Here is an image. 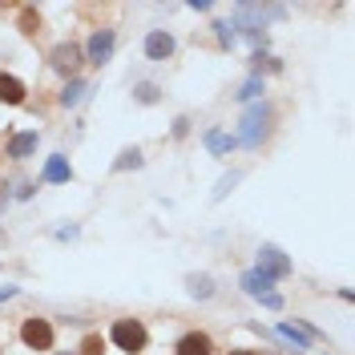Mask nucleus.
I'll list each match as a JSON object with an SVG mask.
<instances>
[{"instance_id":"3","label":"nucleus","mask_w":355,"mask_h":355,"mask_svg":"<svg viewBox=\"0 0 355 355\" xmlns=\"http://www.w3.org/2000/svg\"><path fill=\"white\" fill-rule=\"evenodd\" d=\"M21 339H24L28 352H49L53 347V323L49 319H24Z\"/></svg>"},{"instance_id":"13","label":"nucleus","mask_w":355,"mask_h":355,"mask_svg":"<svg viewBox=\"0 0 355 355\" xmlns=\"http://www.w3.org/2000/svg\"><path fill=\"white\" fill-rule=\"evenodd\" d=\"M243 287L250 291V295H259V299H263L266 287H270V279H266V275H259V270H250V275H243Z\"/></svg>"},{"instance_id":"1","label":"nucleus","mask_w":355,"mask_h":355,"mask_svg":"<svg viewBox=\"0 0 355 355\" xmlns=\"http://www.w3.org/2000/svg\"><path fill=\"white\" fill-rule=\"evenodd\" d=\"M110 339L121 347V352L137 355V352H146L150 331H146V323H141V319H117V323H113V331H110Z\"/></svg>"},{"instance_id":"15","label":"nucleus","mask_w":355,"mask_h":355,"mask_svg":"<svg viewBox=\"0 0 355 355\" xmlns=\"http://www.w3.org/2000/svg\"><path fill=\"white\" fill-rule=\"evenodd\" d=\"M21 33L24 37H37V33H41V17H37L33 8H24L21 12Z\"/></svg>"},{"instance_id":"23","label":"nucleus","mask_w":355,"mask_h":355,"mask_svg":"<svg viewBox=\"0 0 355 355\" xmlns=\"http://www.w3.org/2000/svg\"><path fill=\"white\" fill-rule=\"evenodd\" d=\"M12 295H17V287H4V291H0V303H4V299H12Z\"/></svg>"},{"instance_id":"20","label":"nucleus","mask_w":355,"mask_h":355,"mask_svg":"<svg viewBox=\"0 0 355 355\" xmlns=\"http://www.w3.org/2000/svg\"><path fill=\"white\" fill-rule=\"evenodd\" d=\"M137 97L150 105V101H157V89H154V85H141V89H137Z\"/></svg>"},{"instance_id":"26","label":"nucleus","mask_w":355,"mask_h":355,"mask_svg":"<svg viewBox=\"0 0 355 355\" xmlns=\"http://www.w3.org/2000/svg\"><path fill=\"white\" fill-rule=\"evenodd\" d=\"M0 355H4V347H0Z\"/></svg>"},{"instance_id":"19","label":"nucleus","mask_w":355,"mask_h":355,"mask_svg":"<svg viewBox=\"0 0 355 355\" xmlns=\"http://www.w3.org/2000/svg\"><path fill=\"white\" fill-rule=\"evenodd\" d=\"M279 331L287 335V339H295V347H303V352H307V343H311V339H307V331H295V327H291V323H283V327H279Z\"/></svg>"},{"instance_id":"14","label":"nucleus","mask_w":355,"mask_h":355,"mask_svg":"<svg viewBox=\"0 0 355 355\" xmlns=\"http://www.w3.org/2000/svg\"><path fill=\"white\" fill-rule=\"evenodd\" d=\"M206 146H210L214 154H226V150H234L239 141H234V137H226V133H218V130H210V133H206Z\"/></svg>"},{"instance_id":"18","label":"nucleus","mask_w":355,"mask_h":355,"mask_svg":"<svg viewBox=\"0 0 355 355\" xmlns=\"http://www.w3.org/2000/svg\"><path fill=\"white\" fill-rule=\"evenodd\" d=\"M81 355H105V339H101V335H85Z\"/></svg>"},{"instance_id":"16","label":"nucleus","mask_w":355,"mask_h":355,"mask_svg":"<svg viewBox=\"0 0 355 355\" xmlns=\"http://www.w3.org/2000/svg\"><path fill=\"white\" fill-rule=\"evenodd\" d=\"M81 93H85V81H69L65 93H61V105H77V101H81Z\"/></svg>"},{"instance_id":"5","label":"nucleus","mask_w":355,"mask_h":355,"mask_svg":"<svg viewBox=\"0 0 355 355\" xmlns=\"http://www.w3.org/2000/svg\"><path fill=\"white\" fill-rule=\"evenodd\" d=\"M259 275H266L270 283H275V279H287L291 275L287 254H283L279 246H263V250H259Z\"/></svg>"},{"instance_id":"6","label":"nucleus","mask_w":355,"mask_h":355,"mask_svg":"<svg viewBox=\"0 0 355 355\" xmlns=\"http://www.w3.org/2000/svg\"><path fill=\"white\" fill-rule=\"evenodd\" d=\"M113 44H117V33H113V28H97V33L89 37L85 57L93 61V65H105V61L113 57Z\"/></svg>"},{"instance_id":"24","label":"nucleus","mask_w":355,"mask_h":355,"mask_svg":"<svg viewBox=\"0 0 355 355\" xmlns=\"http://www.w3.org/2000/svg\"><path fill=\"white\" fill-rule=\"evenodd\" d=\"M230 355H259V352H246V347H239V352H230Z\"/></svg>"},{"instance_id":"17","label":"nucleus","mask_w":355,"mask_h":355,"mask_svg":"<svg viewBox=\"0 0 355 355\" xmlns=\"http://www.w3.org/2000/svg\"><path fill=\"white\" fill-rule=\"evenodd\" d=\"M130 166H141V150H121V157L113 162V170H130Z\"/></svg>"},{"instance_id":"8","label":"nucleus","mask_w":355,"mask_h":355,"mask_svg":"<svg viewBox=\"0 0 355 355\" xmlns=\"http://www.w3.org/2000/svg\"><path fill=\"white\" fill-rule=\"evenodd\" d=\"M174 355H214V343H210V335L206 331H190L178 339Z\"/></svg>"},{"instance_id":"21","label":"nucleus","mask_w":355,"mask_h":355,"mask_svg":"<svg viewBox=\"0 0 355 355\" xmlns=\"http://www.w3.org/2000/svg\"><path fill=\"white\" fill-rule=\"evenodd\" d=\"M259 89H263V85H259V81H246V89H243V93H239V97H259Z\"/></svg>"},{"instance_id":"9","label":"nucleus","mask_w":355,"mask_h":355,"mask_svg":"<svg viewBox=\"0 0 355 355\" xmlns=\"http://www.w3.org/2000/svg\"><path fill=\"white\" fill-rule=\"evenodd\" d=\"M24 93H28V89H24L21 77H12V73H0V101H4V105H21Z\"/></svg>"},{"instance_id":"2","label":"nucleus","mask_w":355,"mask_h":355,"mask_svg":"<svg viewBox=\"0 0 355 355\" xmlns=\"http://www.w3.org/2000/svg\"><path fill=\"white\" fill-rule=\"evenodd\" d=\"M266 125H270V105H263V101L250 105L246 117H243V141L246 146H259V141L266 137Z\"/></svg>"},{"instance_id":"12","label":"nucleus","mask_w":355,"mask_h":355,"mask_svg":"<svg viewBox=\"0 0 355 355\" xmlns=\"http://www.w3.org/2000/svg\"><path fill=\"white\" fill-rule=\"evenodd\" d=\"M186 283H190V295H198V299H210V295H214V283H210V275H190Z\"/></svg>"},{"instance_id":"11","label":"nucleus","mask_w":355,"mask_h":355,"mask_svg":"<svg viewBox=\"0 0 355 355\" xmlns=\"http://www.w3.org/2000/svg\"><path fill=\"white\" fill-rule=\"evenodd\" d=\"M73 170H69L65 157H49V166H44V182H69Z\"/></svg>"},{"instance_id":"25","label":"nucleus","mask_w":355,"mask_h":355,"mask_svg":"<svg viewBox=\"0 0 355 355\" xmlns=\"http://www.w3.org/2000/svg\"><path fill=\"white\" fill-rule=\"evenodd\" d=\"M61 355H73V352H61Z\"/></svg>"},{"instance_id":"10","label":"nucleus","mask_w":355,"mask_h":355,"mask_svg":"<svg viewBox=\"0 0 355 355\" xmlns=\"http://www.w3.org/2000/svg\"><path fill=\"white\" fill-rule=\"evenodd\" d=\"M37 150V130H28V133H17L12 141H8V157H28Z\"/></svg>"},{"instance_id":"22","label":"nucleus","mask_w":355,"mask_h":355,"mask_svg":"<svg viewBox=\"0 0 355 355\" xmlns=\"http://www.w3.org/2000/svg\"><path fill=\"white\" fill-rule=\"evenodd\" d=\"M218 37H222V44H230V41H234V33H230V24H218Z\"/></svg>"},{"instance_id":"7","label":"nucleus","mask_w":355,"mask_h":355,"mask_svg":"<svg viewBox=\"0 0 355 355\" xmlns=\"http://www.w3.org/2000/svg\"><path fill=\"white\" fill-rule=\"evenodd\" d=\"M146 57H150V61H166V57H174V37H170L166 28H154V33L146 37Z\"/></svg>"},{"instance_id":"4","label":"nucleus","mask_w":355,"mask_h":355,"mask_svg":"<svg viewBox=\"0 0 355 355\" xmlns=\"http://www.w3.org/2000/svg\"><path fill=\"white\" fill-rule=\"evenodd\" d=\"M81 61H85V53H81V44H73V41L57 44V49L49 53V65L57 69V73H65V77H73V73L81 69Z\"/></svg>"}]
</instances>
